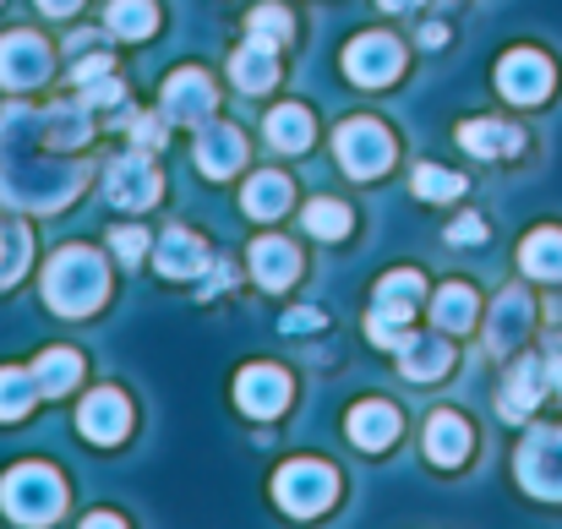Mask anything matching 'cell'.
I'll return each mask as SVG.
<instances>
[{
    "label": "cell",
    "instance_id": "6da1fadb",
    "mask_svg": "<svg viewBox=\"0 0 562 529\" xmlns=\"http://www.w3.org/2000/svg\"><path fill=\"white\" fill-rule=\"evenodd\" d=\"M44 137V115L38 110H5L0 115V196L11 207H33L49 213L66 196H77L82 170L77 165H44L33 154V143Z\"/></svg>",
    "mask_w": 562,
    "mask_h": 529
},
{
    "label": "cell",
    "instance_id": "7a4b0ae2",
    "mask_svg": "<svg viewBox=\"0 0 562 529\" xmlns=\"http://www.w3.org/2000/svg\"><path fill=\"white\" fill-rule=\"evenodd\" d=\"M104 262H99V251H88V246H66V251H55L49 257V268H44V301H49V312H60V317H88L99 301H104Z\"/></svg>",
    "mask_w": 562,
    "mask_h": 529
},
{
    "label": "cell",
    "instance_id": "3957f363",
    "mask_svg": "<svg viewBox=\"0 0 562 529\" xmlns=\"http://www.w3.org/2000/svg\"><path fill=\"white\" fill-rule=\"evenodd\" d=\"M0 508L16 525H49L66 508V486H60V475L49 464H16L0 481Z\"/></svg>",
    "mask_w": 562,
    "mask_h": 529
},
{
    "label": "cell",
    "instance_id": "277c9868",
    "mask_svg": "<svg viewBox=\"0 0 562 529\" xmlns=\"http://www.w3.org/2000/svg\"><path fill=\"white\" fill-rule=\"evenodd\" d=\"M273 497H279V508H284V514L312 519V514H323V508L339 497V475H334L328 464H317V459H295V464H284V470H279Z\"/></svg>",
    "mask_w": 562,
    "mask_h": 529
},
{
    "label": "cell",
    "instance_id": "5b68a950",
    "mask_svg": "<svg viewBox=\"0 0 562 529\" xmlns=\"http://www.w3.org/2000/svg\"><path fill=\"white\" fill-rule=\"evenodd\" d=\"M426 290V279L420 273H387L382 284H376V306H372V323H367V334H372V345L382 350H393L398 345V328H404V317L415 312V295Z\"/></svg>",
    "mask_w": 562,
    "mask_h": 529
},
{
    "label": "cell",
    "instance_id": "8992f818",
    "mask_svg": "<svg viewBox=\"0 0 562 529\" xmlns=\"http://www.w3.org/2000/svg\"><path fill=\"white\" fill-rule=\"evenodd\" d=\"M519 481H525V492L562 503V426L530 431V442L519 448Z\"/></svg>",
    "mask_w": 562,
    "mask_h": 529
},
{
    "label": "cell",
    "instance_id": "52a82bcc",
    "mask_svg": "<svg viewBox=\"0 0 562 529\" xmlns=\"http://www.w3.org/2000/svg\"><path fill=\"white\" fill-rule=\"evenodd\" d=\"M334 148H339V165H345L356 180H372L393 165V137H387L376 121H350V126H339Z\"/></svg>",
    "mask_w": 562,
    "mask_h": 529
},
{
    "label": "cell",
    "instance_id": "ba28073f",
    "mask_svg": "<svg viewBox=\"0 0 562 529\" xmlns=\"http://www.w3.org/2000/svg\"><path fill=\"white\" fill-rule=\"evenodd\" d=\"M345 71H350V82H361V88H382V82H393V77L404 71V44H398L393 33H361V38L345 49Z\"/></svg>",
    "mask_w": 562,
    "mask_h": 529
},
{
    "label": "cell",
    "instance_id": "9c48e42d",
    "mask_svg": "<svg viewBox=\"0 0 562 529\" xmlns=\"http://www.w3.org/2000/svg\"><path fill=\"white\" fill-rule=\"evenodd\" d=\"M497 88H503L514 104H541V99L552 93V60L536 55V49H514V55H503V66H497Z\"/></svg>",
    "mask_w": 562,
    "mask_h": 529
},
{
    "label": "cell",
    "instance_id": "30bf717a",
    "mask_svg": "<svg viewBox=\"0 0 562 529\" xmlns=\"http://www.w3.org/2000/svg\"><path fill=\"white\" fill-rule=\"evenodd\" d=\"M235 404H240L251 420H273V415H284V404H290V376H284L279 365H246L240 382H235Z\"/></svg>",
    "mask_w": 562,
    "mask_h": 529
},
{
    "label": "cell",
    "instance_id": "8fae6325",
    "mask_svg": "<svg viewBox=\"0 0 562 529\" xmlns=\"http://www.w3.org/2000/svg\"><path fill=\"white\" fill-rule=\"evenodd\" d=\"M49 77V44L38 33H5L0 38V88H33Z\"/></svg>",
    "mask_w": 562,
    "mask_h": 529
},
{
    "label": "cell",
    "instance_id": "7c38bea8",
    "mask_svg": "<svg viewBox=\"0 0 562 529\" xmlns=\"http://www.w3.org/2000/svg\"><path fill=\"white\" fill-rule=\"evenodd\" d=\"M77 426H82V437L99 442V448L121 442L126 426H132V404H126V393H115V387H93V398H82Z\"/></svg>",
    "mask_w": 562,
    "mask_h": 529
},
{
    "label": "cell",
    "instance_id": "4fadbf2b",
    "mask_svg": "<svg viewBox=\"0 0 562 529\" xmlns=\"http://www.w3.org/2000/svg\"><path fill=\"white\" fill-rule=\"evenodd\" d=\"M104 196H110L115 207L143 213V207L159 202V170H154L148 159H115V165L104 170Z\"/></svg>",
    "mask_w": 562,
    "mask_h": 529
},
{
    "label": "cell",
    "instance_id": "5bb4252c",
    "mask_svg": "<svg viewBox=\"0 0 562 529\" xmlns=\"http://www.w3.org/2000/svg\"><path fill=\"white\" fill-rule=\"evenodd\" d=\"M453 365V350L442 334H398V371L409 382H431Z\"/></svg>",
    "mask_w": 562,
    "mask_h": 529
},
{
    "label": "cell",
    "instance_id": "9a60e30c",
    "mask_svg": "<svg viewBox=\"0 0 562 529\" xmlns=\"http://www.w3.org/2000/svg\"><path fill=\"white\" fill-rule=\"evenodd\" d=\"M196 165H202L207 180L235 176V170L246 165V137H240L235 126H202V137H196Z\"/></svg>",
    "mask_w": 562,
    "mask_h": 529
},
{
    "label": "cell",
    "instance_id": "2e32d148",
    "mask_svg": "<svg viewBox=\"0 0 562 529\" xmlns=\"http://www.w3.org/2000/svg\"><path fill=\"white\" fill-rule=\"evenodd\" d=\"M165 110H170L176 121H187V126H202V121L213 115V82H207L202 71H176V77L165 82Z\"/></svg>",
    "mask_w": 562,
    "mask_h": 529
},
{
    "label": "cell",
    "instance_id": "e0dca14e",
    "mask_svg": "<svg viewBox=\"0 0 562 529\" xmlns=\"http://www.w3.org/2000/svg\"><path fill=\"white\" fill-rule=\"evenodd\" d=\"M525 334H530V295H519V290L497 295V306L486 317V345H492V354H508Z\"/></svg>",
    "mask_w": 562,
    "mask_h": 529
},
{
    "label": "cell",
    "instance_id": "ac0fdd59",
    "mask_svg": "<svg viewBox=\"0 0 562 529\" xmlns=\"http://www.w3.org/2000/svg\"><path fill=\"white\" fill-rule=\"evenodd\" d=\"M159 273L165 279H196V273H207L213 268V251L191 235V229H170L165 240H159Z\"/></svg>",
    "mask_w": 562,
    "mask_h": 529
},
{
    "label": "cell",
    "instance_id": "d6986e66",
    "mask_svg": "<svg viewBox=\"0 0 562 529\" xmlns=\"http://www.w3.org/2000/svg\"><path fill=\"white\" fill-rule=\"evenodd\" d=\"M393 437H398V409H393V404L367 398V404L350 409V442H356V448L376 453V448H387Z\"/></svg>",
    "mask_w": 562,
    "mask_h": 529
},
{
    "label": "cell",
    "instance_id": "ffe728a7",
    "mask_svg": "<svg viewBox=\"0 0 562 529\" xmlns=\"http://www.w3.org/2000/svg\"><path fill=\"white\" fill-rule=\"evenodd\" d=\"M251 273L268 284V290H290L295 273H301V251L290 240H257L251 246Z\"/></svg>",
    "mask_w": 562,
    "mask_h": 529
},
{
    "label": "cell",
    "instance_id": "44dd1931",
    "mask_svg": "<svg viewBox=\"0 0 562 529\" xmlns=\"http://www.w3.org/2000/svg\"><path fill=\"white\" fill-rule=\"evenodd\" d=\"M464 453H470V426L459 415H431V426H426V459L442 464V470H453V464H464Z\"/></svg>",
    "mask_w": 562,
    "mask_h": 529
},
{
    "label": "cell",
    "instance_id": "7402d4cb",
    "mask_svg": "<svg viewBox=\"0 0 562 529\" xmlns=\"http://www.w3.org/2000/svg\"><path fill=\"white\" fill-rule=\"evenodd\" d=\"M229 77H235L246 93H262V88H273V82H279V60H273V49H268L262 38H251L246 49H235Z\"/></svg>",
    "mask_w": 562,
    "mask_h": 529
},
{
    "label": "cell",
    "instance_id": "603a6c76",
    "mask_svg": "<svg viewBox=\"0 0 562 529\" xmlns=\"http://www.w3.org/2000/svg\"><path fill=\"white\" fill-rule=\"evenodd\" d=\"M541 376H547L541 360H519V365H514V376H508V387H503V398H497L508 420H525V415L536 409V398H541Z\"/></svg>",
    "mask_w": 562,
    "mask_h": 529
},
{
    "label": "cell",
    "instance_id": "cb8c5ba5",
    "mask_svg": "<svg viewBox=\"0 0 562 529\" xmlns=\"http://www.w3.org/2000/svg\"><path fill=\"white\" fill-rule=\"evenodd\" d=\"M312 115L301 110V104H284V110H273L268 115V143L279 148V154H301V148H312Z\"/></svg>",
    "mask_w": 562,
    "mask_h": 529
},
{
    "label": "cell",
    "instance_id": "d4e9b609",
    "mask_svg": "<svg viewBox=\"0 0 562 529\" xmlns=\"http://www.w3.org/2000/svg\"><path fill=\"white\" fill-rule=\"evenodd\" d=\"M459 143L481 159H503V154H519L525 137L514 126H497V121H470V126H459Z\"/></svg>",
    "mask_w": 562,
    "mask_h": 529
},
{
    "label": "cell",
    "instance_id": "484cf974",
    "mask_svg": "<svg viewBox=\"0 0 562 529\" xmlns=\"http://www.w3.org/2000/svg\"><path fill=\"white\" fill-rule=\"evenodd\" d=\"M33 382H38V393H66L71 382H82V354L77 350H44L33 360Z\"/></svg>",
    "mask_w": 562,
    "mask_h": 529
},
{
    "label": "cell",
    "instance_id": "4316f807",
    "mask_svg": "<svg viewBox=\"0 0 562 529\" xmlns=\"http://www.w3.org/2000/svg\"><path fill=\"white\" fill-rule=\"evenodd\" d=\"M530 279H562V229H536L519 251Z\"/></svg>",
    "mask_w": 562,
    "mask_h": 529
},
{
    "label": "cell",
    "instance_id": "83f0119b",
    "mask_svg": "<svg viewBox=\"0 0 562 529\" xmlns=\"http://www.w3.org/2000/svg\"><path fill=\"white\" fill-rule=\"evenodd\" d=\"M431 312H437V328H442V334H470V323H475V295H470V284H448Z\"/></svg>",
    "mask_w": 562,
    "mask_h": 529
},
{
    "label": "cell",
    "instance_id": "f1b7e54d",
    "mask_svg": "<svg viewBox=\"0 0 562 529\" xmlns=\"http://www.w3.org/2000/svg\"><path fill=\"white\" fill-rule=\"evenodd\" d=\"M159 22V5L154 0H110V33L121 38H148Z\"/></svg>",
    "mask_w": 562,
    "mask_h": 529
},
{
    "label": "cell",
    "instance_id": "f546056e",
    "mask_svg": "<svg viewBox=\"0 0 562 529\" xmlns=\"http://www.w3.org/2000/svg\"><path fill=\"white\" fill-rule=\"evenodd\" d=\"M290 207V176H257L246 185V213L251 218H279Z\"/></svg>",
    "mask_w": 562,
    "mask_h": 529
},
{
    "label": "cell",
    "instance_id": "4dcf8cb0",
    "mask_svg": "<svg viewBox=\"0 0 562 529\" xmlns=\"http://www.w3.org/2000/svg\"><path fill=\"white\" fill-rule=\"evenodd\" d=\"M38 398L33 371H0V420H22Z\"/></svg>",
    "mask_w": 562,
    "mask_h": 529
},
{
    "label": "cell",
    "instance_id": "1f68e13d",
    "mask_svg": "<svg viewBox=\"0 0 562 529\" xmlns=\"http://www.w3.org/2000/svg\"><path fill=\"white\" fill-rule=\"evenodd\" d=\"M27 268V229L22 224H0V284H16Z\"/></svg>",
    "mask_w": 562,
    "mask_h": 529
},
{
    "label": "cell",
    "instance_id": "d6a6232c",
    "mask_svg": "<svg viewBox=\"0 0 562 529\" xmlns=\"http://www.w3.org/2000/svg\"><path fill=\"white\" fill-rule=\"evenodd\" d=\"M306 229H312L317 240H339V235L350 229V207H339V202H328V196H323V202H312V207H306Z\"/></svg>",
    "mask_w": 562,
    "mask_h": 529
},
{
    "label": "cell",
    "instance_id": "836d02e7",
    "mask_svg": "<svg viewBox=\"0 0 562 529\" xmlns=\"http://www.w3.org/2000/svg\"><path fill=\"white\" fill-rule=\"evenodd\" d=\"M246 27H251V38H262V44H279V38H290L295 16H290L284 5H257V11L246 16Z\"/></svg>",
    "mask_w": 562,
    "mask_h": 529
},
{
    "label": "cell",
    "instance_id": "e575fe53",
    "mask_svg": "<svg viewBox=\"0 0 562 529\" xmlns=\"http://www.w3.org/2000/svg\"><path fill=\"white\" fill-rule=\"evenodd\" d=\"M415 196L426 202H448V196H464V176H448V170H415Z\"/></svg>",
    "mask_w": 562,
    "mask_h": 529
},
{
    "label": "cell",
    "instance_id": "d590c367",
    "mask_svg": "<svg viewBox=\"0 0 562 529\" xmlns=\"http://www.w3.org/2000/svg\"><path fill=\"white\" fill-rule=\"evenodd\" d=\"M110 246H115V257H121V262H137V257L148 251V235H143V229H132V224H121V229H110Z\"/></svg>",
    "mask_w": 562,
    "mask_h": 529
},
{
    "label": "cell",
    "instance_id": "8d00e7d4",
    "mask_svg": "<svg viewBox=\"0 0 562 529\" xmlns=\"http://www.w3.org/2000/svg\"><path fill=\"white\" fill-rule=\"evenodd\" d=\"M481 235H486V224H481V218H459V224L448 229V240H481Z\"/></svg>",
    "mask_w": 562,
    "mask_h": 529
},
{
    "label": "cell",
    "instance_id": "74e56055",
    "mask_svg": "<svg viewBox=\"0 0 562 529\" xmlns=\"http://www.w3.org/2000/svg\"><path fill=\"white\" fill-rule=\"evenodd\" d=\"M284 328H290V334H295V328H323V312H306V306H301V312L284 317Z\"/></svg>",
    "mask_w": 562,
    "mask_h": 529
},
{
    "label": "cell",
    "instance_id": "f35d334b",
    "mask_svg": "<svg viewBox=\"0 0 562 529\" xmlns=\"http://www.w3.org/2000/svg\"><path fill=\"white\" fill-rule=\"evenodd\" d=\"M38 5H44V11H49V16H71V11H77V5H82V0H38Z\"/></svg>",
    "mask_w": 562,
    "mask_h": 529
},
{
    "label": "cell",
    "instance_id": "ab89813d",
    "mask_svg": "<svg viewBox=\"0 0 562 529\" xmlns=\"http://www.w3.org/2000/svg\"><path fill=\"white\" fill-rule=\"evenodd\" d=\"M547 376H552V382L562 387V339L552 345V354H547Z\"/></svg>",
    "mask_w": 562,
    "mask_h": 529
},
{
    "label": "cell",
    "instance_id": "60d3db41",
    "mask_svg": "<svg viewBox=\"0 0 562 529\" xmlns=\"http://www.w3.org/2000/svg\"><path fill=\"white\" fill-rule=\"evenodd\" d=\"M442 38H448V27H437V22H431V27H420V44H431V49H437Z\"/></svg>",
    "mask_w": 562,
    "mask_h": 529
},
{
    "label": "cell",
    "instance_id": "b9f144b4",
    "mask_svg": "<svg viewBox=\"0 0 562 529\" xmlns=\"http://www.w3.org/2000/svg\"><path fill=\"white\" fill-rule=\"evenodd\" d=\"M376 5H387V11H415L420 0H376Z\"/></svg>",
    "mask_w": 562,
    "mask_h": 529
}]
</instances>
